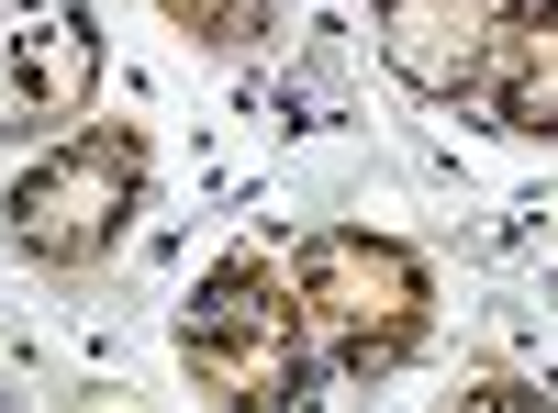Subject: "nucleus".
<instances>
[{
  "instance_id": "4",
  "label": "nucleus",
  "mask_w": 558,
  "mask_h": 413,
  "mask_svg": "<svg viewBox=\"0 0 558 413\" xmlns=\"http://www.w3.org/2000/svg\"><path fill=\"white\" fill-rule=\"evenodd\" d=\"M101 89V23L78 0H0V134H57Z\"/></svg>"
},
{
  "instance_id": "3",
  "label": "nucleus",
  "mask_w": 558,
  "mask_h": 413,
  "mask_svg": "<svg viewBox=\"0 0 558 413\" xmlns=\"http://www.w3.org/2000/svg\"><path fill=\"white\" fill-rule=\"evenodd\" d=\"M134 191H146V146H134V123H78L68 146H45L12 179V235L45 268H78V257H101L123 235Z\"/></svg>"
},
{
  "instance_id": "5",
  "label": "nucleus",
  "mask_w": 558,
  "mask_h": 413,
  "mask_svg": "<svg viewBox=\"0 0 558 413\" xmlns=\"http://www.w3.org/2000/svg\"><path fill=\"white\" fill-rule=\"evenodd\" d=\"M514 12L525 0H380V57L436 101H481V68L514 34Z\"/></svg>"
},
{
  "instance_id": "7",
  "label": "nucleus",
  "mask_w": 558,
  "mask_h": 413,
  "mask_svg": "<svg viewBox=\"0 0 558 413\" xmlns=\"http://www.w3.org/2000/svg\"><path fill=\"white\" fill-rule=\"evenodd\" d=\"M447 413H558L547 391H525V380H481V391H458Z\"/></svg>"
},
{
  "instance_id": "6",
  "label": "nucleus",
  "mask_w": 558,
  "mask_h": 413,
  "mask_svg": "<svg viewBox=\"0 0 558 413\" xmlns=\"http://www.w3.org/2000/svg\"><path fill=\"white\" fill-rule=\"evenodd\" d=\"M481 101L514 134L558 146V0H525V12H514V34H502L492 68H481Z\"/></svg>"
},
{
  "instance_id": "1",
  "label": "nucleus",
  "mask_w": 558,
  "mask_h": 413,
  "mask_svg": "<svg viewBox=\"0 0 558 413\" xmlns=\"http://www.w3.org/2000/svg\"><path fill=\"white\" fill-rule=\"evenodd\" d=\"M291 302H302V325L324 336L336 369L380 380L425 336V257L402 235H368V223H324L302 246V268H291Z\"/></svg>"
},
{
  "instance_id": "2",
  "label": "nucleus",
  "mask_w": 558,
  "mask_h": 413,
  "mask_svg": "<svg viewBox=\"0 0 558 413\" xmlns=\"http://www.w3.org/2000/svg\"><path fill=\"white\" fill-rule=\"evenodd\" d=\"M179 357H191V380L223 413H279L302 391V302L279 291V268L223 257L191 291V313H179Z\"/></svg>"
}]
</instances>
